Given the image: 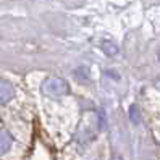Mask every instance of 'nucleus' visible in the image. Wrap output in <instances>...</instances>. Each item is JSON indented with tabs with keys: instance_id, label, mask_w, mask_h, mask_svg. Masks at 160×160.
<instances>
[{
	"instance_id": "nucleus-2",
	"label": "nucleus",
	"mask_w": 160,
	"mask_h": 160,
	"mask_svg": "<svg viewBox=\"0 0 160 160\" xmlns=\"http://www.w3.org/2000/svg\"><path fill=\"white\" fill-rule=\"evenodd\" d=\"M15 96L13 86L5 79H0V103H7L8 100H12Z\"/></svg>"
},
{
	"instance_id": "nucleus-1",
	"label": "nucleus",
	"mask_w": 160,
	"mask_h": 160,
	"mask_svg": "<svg viewBox=\"0 0 160 160\" xmlns=\"http://www.w3.org/2000/svg\"><path fill=\"white\" fill-rule=\"evenodd\" d=\"M42 92L50 97H62L70 92L68 82L62 78H49L42 84Z\"/></svg>"
},
{
	"instance_id": "nucleus-4",
	"label": "nucleus",
	"mask_w": 160,
	"mask_h": 160,
	"mask_svg": "<svg viewBox=\"0 0 160 160\" xmlns=\"http://www.w3.org/2000/svg\"><path fill=\"white\" fill-rule=\"evenodd\" d=\"M102 50L105 52L107 55H113V53H117V52H118L117 45H113L112 42H107V41H105V42L102 44Z\"/></svg>"
},
{
	"instance_id": "nucleus-3",
	"label": "nucleus",
	"mask_w": 160,
	"mask_h": 160,
	"mask_svg": "<svg viewBox=\"0 0 160 160\" xmlns=\"http://www.w3.org/2000/svg\"><path fill=\"white\" fill-rule=\"evenodd\" d=\"M12 146V138L5 131H0V154H5Z\"/></svg>"
}]
</instances>
